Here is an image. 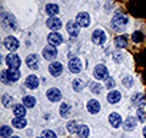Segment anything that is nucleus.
Listing matches in <instances>:
<instances>
[{"instance_id":"1","label":"nucleus","mask_w":146,"mask_h":138,"mask_svg":"<svg viewBox=\"0 0 146 138\" xmlns=\"http://www.w3.org/2000/svg\"><path fill=\"white\" fill-rule=\"evenodd\" d=\"M127 27V17L122 12H116L112 17V29L116 32H123Z\"/></svg>"},{"instance_id":"2","label":"nucleus","mask_w":146,"mask_h":138,"mask_svg":"<svg viewBox=\"0 0 146 138\" xmlns=\"http://www.w3.org/2000/svg\"><path fill=\"white\" fill-rule=\"evenodd\" d=\"M2 27H3L5 30H15V29L17 27L16 19H15L10 13H7V12H3V13H2Z\"/></svg>"},{"instance_id":"3","label":"nucleus","mask_w":146,"mask_h":138,"mask_svg":"<svg viewBox=\"0 0 146 138\" xmlns=\"http://www.w3.org/2000/svg\"><path fill=\"white\" fill-rule=\"evenodd\" d=\"M93 75H95V78L96 79H99V81H106L108 78H109V71H108V68L105 66V65H96V68H95V71H93Z\"/></svg>"},{"instance_id":"4","label":"nucleus","mask_w":146,"mask_h":138,"mask_svg":"<svg viewBox=\"0 0 146 138\" xmlns=\"http://www.w3.org/2000/svg\"><path fill=\"white\" fill-rule=\"evenodd\" d=\"M82 69H83V63L79 58H72L69 60V71L72 74H79Z\"/></svg>"},{"instance_id":"5","label":"nucleus","mask_w":146,"mask_h":138,"mask_svg":"<svg viewBox=\"0 0 146 138\" xmlns=\"http://www.w3.org/2000/svg\"><path fill=\"white\" fill-rule=\"evenodd\" d=\"M92 40H93V43H96V45H103V43L108 40L106 32L102 30V29H96V30L92 33Z\"/></svg>"},{"instance_id":"6","label":"nucleus","mask_w":146,"mask_h":138,"mask_svg":"<svg viewBox=\"0 0 146 138\" xmlns=\"http://www.w3.org/2000/svg\"><path fill=\"white\" fill-rule=\"evenodd\" d=\"M6 63L10 69H19V66L22 65V59L16 53H10L6 56Z\"/></svg>"},{"instance_id":"7","label":"nucleus","mask_w":146,"mask_h":138,"mask_svg":"<svg viewBox=\"0 0 146 138\" xmlns=\"http://www.w3.org/2000/svg\"><path fill=\"white\" fill-rule=\"evenodd\" d=\"M49 72H50V75L52 76H54V78H57V76H60L62 74H63V65L60 63V62H52L50 65H49Z\"/></svg>"},{"instance_id":"8","label":"nucleus","mask_w":146,"mask_h":138,"mask_svg":"<svg viewBox=\"0 0 146 138\" xmlns=\"http://www.w3.org/2000/svg\"><path fill=\"white\" fill-rule=\"evenodd\" d=\"M76 23H78L80 27H88V26L90 25V16H89V13H86V12L78 13V16H76Z\"/></svg>"},{"instance_id":"9","label":"nucleus","mask_w":146,"mask_h":138,"mask_svg":"<svg viewBox=\"0 0 146 138\" xmlns=\"http://www.w3.org/2000/svg\"><path fill=\"white\" fill-rule=\"evenodd\" d=\"M3 45H5V48L9 49L10 52H15V50L19 49V40H17L15 36H7V38L5 39Z\"/></svg>"},{"instance_id":"10","label":"nucleus","mask_w":146,"mask_h":138,"mask_svg":"<svg viewBox=\"0 0 146 138\" xmlns=\"http://www.w3.org/2000/svg\"><path fill=\"white\" fill-rule=\"evenodd\" d=\"M47 42H49V45H52V46H59V45L63 43V36H62L59 32H52V33H49V36H47Z\"/></svg>"},{"instance_id":"11","label":"nucleus","mask_w":146,"mask_h":138,"mask_svg":"<svg viewBox=\"0 0 146 138\" xmlns=\"http://www.w3.org/2000/svg\"><path fill=\"white\" fill-rule=\"evenodd\" d=\"M42 55H43V58L46 59V60H53L56 56H57V48L56 46H46L44 49H43V52H42Z\"/></svg>"},{"instance_id":"12","label":"nucleus","mask_w":146,"mask_h":138,"mask_svg":"<svg viewBox=\"0 0 146 138\" xmlns=\"http://www.w3.org/2000/svg\"><path fill=\"white\" fill-rule=\"evenodd\" d=\"M66 30L72 38H76L79 35V25L76 23V20H69L66 25Z\"/></svg>"},{"instance_id":"13","label":"nucleus","mask_w":146,"mask_h":138,"mask_svg":"<svg viewBox=\"0 0 146 138\" xmlns=\"http://www.w3.org/2000/svg\"><path fill=\"white\" fill-rule=\"evenodd\" d=\"M46 96H47V99L52 101V102H59V101L62 99V92H60L57 88H50V89L46 92Z\"/></svg>"},{"instance_id":"14","label":"nucleus","mask_w":146,"mask_h":138,"mask_svg":"<svg viewBox=\"0 0 146 138\" xmlns=\"http://www.w3.org/2000/svg\"><path fill=\"white\" fill-rule=\"evenodd\" d=\"M86 109H88V112L92 114V115L98 114V112L100 111V104H99V101H96V99H90V101H88V104H86Z\"/></svg>"},{"instance_id":"15","label":"nucleus","mask_w":146,"mask_h":138,"mask_svg":"<svg viewBox=\"0 0 146 138\" xmlns=\"http://www.w3.org/2000/svg\"><path fill=\"white\" fill-rule=\"evenodd\" d=\"M46 26H47L49 29H52L53 32H57V30L62 27V22H60V19H57V17H49L47 22H46Z\"/></svg>"},{"instance_id":"16","label":"nucleus","mask_w":146,"mask_h":138,"mask_svg":"<svg viewBox=\"0 0 146 138\" xmlns=\"http://www.w3.org/2000/svg\"><path fill=\"white\" fill-rule=\"evenodd\" d=\"M26 65L30 68V69H37L39 68V56L36 53H32L26 58Z\"/></svg>"},{"instance_id":"17","label":"nucleus","mask_w":146,"mask_h":138,"mask_svg":"<svg viewBox=\"0 0 146 138\" xmlns=\"http://www.w3.org/2000/svg\"><path fill=\"white\" fill-rule=\"evenodd\" d=\"M26 86L29 89H37L39 88V78L36 75H29L26 78Z\"/></svg>"},{"instance_id":"18","label":"nucleus","mask_w":146,"mask_h":138,"mask_svg":"<svg viewBox=\"0 0 146 138\" xmlns=\"http://www.w3.org/2000/svg\"><path fill=\"white\" fill-rule=\"evenodd\" d=\"M120 98H122V95H120V92L116 91V89H112V91L108 94V102H109V104H117V102L120 101Z\"/></svg>"},{"instance_id":"19","label":"nucleus","mask_w":146,"mask_h":138,"mask_svg":"<svg viewBox=\"0 0 146 138\" xmlns=\"http://www.w3.org/2000/svg\"><path fill=\"white\" fill-rule=\"evenodd\" d=\"M109 124H110L113 128L120 127V124H122V118H120V115H119L117 112H112V114L109 115Z\"/></svg>"},{"instance_id":"20","label":"nucleus","mask_w":146,"mask_h":138,"mask_svg":"<svg viewBox=\"0 0 146 138\" xmlns=\"http://www.w3.org/2000/svg\"><path fill=\"white\" fill-rule=\"evenodd\" d=\"M135 127H136V118L135 117H127L123 122V129L129 132V131H133Z\"/></svg>"},{"instance_id":"21","label":"nucleus","mask_w":146,"mask_h":138,"mask_svg":"<svg viewBox=\"0 0 146 138\" xmlns=\"http://www.w3.org/2000/svg\"><path fill=\"white\" fill-rule=\"evenodd\" d=\"M6 75H7V79L10 81V82H16V81H19V78H20V72H19V69H6Z\"/></svg>"},{"instance_id":"22","label":"nucleus","mask_w":146,"mask_h":138,"mask_svg":"<svg viewBox=\"0 0 146 138\" xmlns=\"http://www.w3.org/2000/svg\"><path fill=\"white\" fill-rule=\"evenodd\" d=\"M132 104L137 108V107H143L145 105V96H143V94H140V92H136L133 96H132Z\"/></svg>"},{"instance_id":"23","label":"nucleus","mask_w":146,"mask_h":138,"mask_svg":"<svg viewBox=\"0 0 146 138\" xmlns=\"http://www.w3.org/2000/svg\"><path fill=\"white\" fill-rule=\"evenodd\" d=\"M12 125H13L15 128L22 129V128H25V127L27 125V121H26V118H23V117H15V118L12 119Z\"/></svg>"},{"instance_id":"24","label":"nucleus","mask_w":146,"mask_h":138,"mask_svg":"<svg viewBox=\"0 0 146 138\" xmlns=\"http://www.w3.org/2000/svg\"><path fill=\"white\" fill-rule=\"evenodd\" d=\"M44 10H46V15H49L50 17H54L59 13V6L54 5V3H49V5H46Z\"/></svg>"},{"instance_id":"25","label":"nucleus","mask_w":146,"mask_h":138,"mask_svg":"<svg viewBox=\"0 0 146 138\" xmlns=\"http://www.w3.org/2000/svg\"><path fill=\"white\" fill-rule=\"evenodd\" d=\"M72 88L75 89L76 92H82L85 89V82L80 78H75V79L72 81Z\"/></svg>"},{"instance_id":"26","label":"nucleus","mask_w":146,"mask_h":138,"mask_svg":"<svg viewBox=\"0 0 146 138\" xmlns=\"http://www.w3.org/2000/svg\"><path fill=\"white\" fill-rule=\"evenodd\" d=\"M115 46L117 48V49H123V48H126L127 46V38L126 36H117V38H115Z\"/></svg>"},{"instance_id":"27","label":"nucleus","mask_w":146,"mask_h":138,"mask_svg":"<svg viewBox=\"0 0 146 138\" xmlns=\"http://www.w3.org/2000/svg\"><path fill=\"white\" fill-rule=\"evenodd\" d=\"M79 127H80V124H78V121H69V122L66 124V129H67L70 134H78Z\"/></svg>"},{"instance_id":"28","label":"nucleus","mask_w":146,"mask_h":138,"mask_svg":"<svg viewBox=\"0 0 146 138\" xmlns=\"http://www.w3.org/2000/svg\"><path fill=\"white\" fill-rule=\"evenodd\" d=\"M13 112H15L16 117H23L25 118V115H26V107L23 104H16L13 107Z\"/></svg>"},{"instance_id":"29","label":"nucleus","mask_w":146,"mask_h":138,"mask_svg":"<svg viewBox=\"0 0 146 138\" xmlns=\"http://www.w3.org/2000/svg\"><path fill=\"white\" fill-rule=\"evenodd\" d=\"M70 112H72V107H70L69 104H62V105H60L59 114H60L62 118H67V117L70 115Z\"/></svg>"},{"instance_id":"30","label":"nucleus","mask_w":146,"mask_h":138,"mask_svg":"<svg viewBox=\"0 0 146 138\" xmlns=\"http://www.w3.org/2000/svg\"><path fill=\"white\" fill-rule=\"evenodd\" d=\"M23 105H25L26 108H33V107L36 105V98L32 96V95H26V96L23 98Z\"/></svg>"},{"instance_id":"31","label":"nucleus","mask_w":146,"mask_h":138,"mask_svg":"<svg viewBox=\"0 0 146 138\" xmlns=\"http://www.w3.org/2000/svg\"><path fill=\"white\" fill-rule=\"evenodd\" d=\"M0 137H2V138H10V137H13L12 135V128L7 127V125H3L2 128H0Z\"/></svg>"},{"instance_id":"32","label":"nucleus","mask_w":146,"mask_h":138,"mask_svg":"<svg viewBox=\"0 0 146 138\" xmlns=\"http://www.w3.org/2000/svg\"><path fill=\"white\" fill-rule=\"evenodd\" d=\"M2 102H3V107H5V108H10L12 104H13V96L9 95V94H5V95L2 96Z\"/></svg>"},{"instance_id":"33","label":"nucleus","mask_w":146,"mask_h":138,"mask_svg":"<svg viewBox=\"0 0 146 138\" xmlns=\"http://www.w3.org/2000/svg\"><path fill=\"white\" fill-rule=\"evenodd\" d=\"M78 135H79V138H88L89 137V127L88 125H80L79 127V131H78Z\"/></svg>"},{"instance_id":"34","label":"nucleus","mask_w":146,"mask_h":138,"mask_svg":"<svg viewBox=\"0 0 146 138\" xmlns=\"http://www.w3.org/2000/svg\"><path fill=\"white\" fill-rule=\"evenodd\" d=\"M89 88H90V91L93 94H100L102 92V85L98 84V82H90L89 84Z\"/></svg>"},{"instance_id":"35","label":"nucleus","mask_w":146,"mask_h":138,"mask_svg":"<svg viewBox=\"0 0 146 138\" xmlns=\"http://www.w3.org/2000/svg\"><path fill=\"white\" fill-rule=\"evenodd\" d=\"M132 39H133L135 43H140V42H143V35H142V32H135L133 36H132Z\"/></svg>"},{"instance_id":"36","label":"nucleus","mask_w":146,"mask_h":138,"mask_svg":"<svg viewBox=\"0 0 146 138\" xmlns=\"http://www.w3.org/2000/svg\"><path fill=\"white\" fill-rule=\"evenodd\" d=\"M122 84H123V86H126V88H130V86L133 85V79H132L130 76H123V79H122Z\"/></svg>"},{"instance_id":"37","label":"nucleus","mask_w":146,"mask_h":138,"mask_svg":"<svg viewBox=\"0 0 146 138\" xmlns=\"http://www.w3.org/2000/svg\"><path fill=\"white\" fill-rule=\"evenodd\" d=\"M42 137H43V138H57L56 134H54L53 131H50V129H44V131L42 132Z\"/></svg>"},{"instance_id":"38","label":"nucleus","mask_w":146,"mask_h":138,"mask_svg":"<svg viewBox=\"0 0 146 138\" xmlns=\"http://www.w3.org/2000/svg\"><path fill=\"white\" fill-rule=\"evenodd\" d=\"M137 121H140V122H145L146 121V114H145V111L140 108V109H137Z\"/></svg>"},{"instance_id":"39","label":"nucleus","mask_w":146,"mask_h":138,"mask_svg":"<svg viewBox=\"0 0 146 138\" xmlns=\"http://www.w3.org/2000/svg\"><path fill=\"white\" fill-rule=\"evenodd\" d=\"M105 86H106L108 89H113V86H115V79H113V78H108Z\"/></svg>"},{"instance_id":"40","label":"nucleus","mask_w":146,"mask_h":138,"mask_svg":"<svg viewBox=\"0 0 146 138\" xmlns=\"http://www.w3.org/2000/svg\"><path fill=\"white\" fill-rule=\"evenodd\" d=\"M2 82H3L5 85H9V84H10V81L7 79V75H6V71H2Z\"/></svg>"},{"instance_id":"41","label":"nucleus","mask_w":146,"mask_h":138,"mask_svg":"<svg viewBox=\"0 0 146 138\" xmlns=\"http://www.w3.org/2000/svg\"><path fill=\"white\" fill-rule=\"evenodd\" d=\"M113 58H115V60H116V62H120V60H122V55H120V53H116Z\"/></svg>"},{"instance_id":"42","label":"nucleus","mask_w":146,"mask_h":138,"mask_svg":"<svg viewBox=\"0 0 146 138\" xmlns=\"http://www.w3.org/2000/svg\"><path fill=\"white\" fill-rule=\"evenodd\" d=\"M143 135H145V138H146V127L143 128Z\"/></svg>"},{"instance_id":"43","label":"nucleus","mask_w":146,"mask_h":138,"mask_svg":"<svg viewBox=\"0 0 146 138\" xmlns=\"http://www.w3.org/2000/svg\"><path fill=\"white\" fill-rule=\"evenodd\" d=\"M10 138H20V137H16V135H13V137H10Z\"/></svg>"},{"instance_id":"44","label":"nucleus","mask_w":146,"mask_h":138,"mask_svg":"<svg viewBox=\"0 0 146 138\" xmlns=\"http://www.w3.org/2000/svg\"><path fill=\"white\" fill-rule=\"evenodd\" d=\"M37 138H43V137H37Z\"/></svg>"}]
</instances>
